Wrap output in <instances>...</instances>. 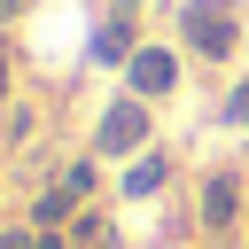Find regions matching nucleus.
<instances>
[{
  "instance_id": "1",
  "label": "nucleus",
  "mask_w": 249,
  "mask_h": 249,
  "mask_svg": "<svg viewBox=\"0 0 249 249\" xmlns=\"http://www.w3.org/2000/svg\"><path fill=\"white\" fill-rule=\"evenodd\" d=\"M179 39H187L195 54H226V47H233V8H218V0H195V8L179 16Z\"/></svg>"
},
{
  "instance_id": "2",
  "label": "nucleus",
  "mask_w": 249,
  "mask_h": 249,
  "mask_svg": "<svg viewBox=\"0 0 249 249\" xmlns=\"http://www.w3.org/2000/svg\"><path fill=\"white\" fill-rule=\"evenodd\" d=\"M140 140H148V109H140V101H117V109L101 117V148L124 156V148H140Z\"/></svg>"
},
{
  "instance_id": "3",
  "label": "nucleus",
  "mask_w": 249,
  "mask_h": 249,
  "mask_svg": "<svg viewBox=\"0 0 249 249\" xmlns=\"http://www.w3.org/2000/svg\"><path fill=\"white\" fill-rule=\"evenodd\" d=\"M171 78H179V62H171L163 47H140V54H132V93H163Z\"/></svg>"
},
{
  "instance_id": "4",
  "label": "nucleus",
  "mask_w": 249,
  "mask_h": 249,
  "mask_svg": "<svg viewBox=\"0 0 249 249\" xmlns=\"http://www.w3.org/2000/svg\"><path fill=\"white\" fill-rule=\"evenodd\" d=\"M233 210H241V179H233V171H218V179H210V195H202V218H210V226H233Z\"/></svg>"
},
{
  "instance_id": "5",
  "label": "nucleus",
  "mask_w": 249,
  "mask_h": 249,
  "mask_svg": "<svg viewBox=\"0 0 249 249\" xmlns=\"http://www.w3.org/2000/svg\"><path fill=\"white\" fill-rule=\"evenodd\" d=\"M93 54H101V62H124V54H140V47H132L124 23H101V31H93Z\"/></svg>"
},
{
  "instance_id": "6",
  "label": "nucleus",
  "mask_w": 249,
  "mask_h": 249,
  "mask_svg": "<svg viewBox=\"0 0 249 249\" xmlns=\"http://www.w3.org/2000/svg\"><path fill=\"white\" fill-rule=\"evenodd\" d=\"M156 179H163V163H156V156H140V163H132V171H124V187H132V195H148V187H156Z\"/></svg>"
},
{
  "instance_id": "7",
  "label": "nucleus",
  "mask_w": 249,
  "mask_h": 249,
  "mask_svg": "<svg viewBox=\"0 0 249 249\" xmlns=\"http://www.w3.org/2000/svg\"><path fill=\"white\" fill-rule=\"evenodd\" d=\"M0 249H62V233H8L0 226Z\"/></svg>"
},
{
  "instance_id": "8",
  "label": "nucleus",
  "mask_w": 249,
  "mask_h": 249,
  "mask_svg": "<svg viewBox=\"0 0 249 249\" xmlns=\"http://www.w3.org/2000/svg\"><path fill=\"white\" fill-rule=\"evenodd\" d=\"M62 210H70V195H62V187H47V195H39V226H62Z\"/></svg>"
},
{
  "instance_id": "9",
  "label": "nucleus",
  "mask_w": 249,
  "mask_h": 249,
  "mask_svg": "<svg viewBox=\"0 0 249 249\" xmlns=\"http://www.w3.org/2000/svg\"><path fill=\"white\" fill-rule=\"evenodd\" d=\"M226 109H233V124H249V86H241V93H233Z\"/></svg>"
},
{
  "instance_id": "10",
  "label": "nucleus",
  "mask_w": 249,
  "mask_h": 249,
  "mask_svg": "<svg viewBox=\"0 0 249 249\" xmlns=\"http://www.w3.org/2000/svg\"><path fill=\"white\" fill-rule=\"evenodd\" d=\"M0 93H8V62H0Z\"/></svg>"
},
{
  "instance_id": "11",
  "label": "nucleus",
  "mask_w": 249,
  "mask_h": 249,
  "mask_svg": "<svg viewBox=\"0 0 249 249\" xmlns=\"http://www.w3.org/2000/svg\"><path fill=\"white\" fill-rule=\"evenodd\" d=\"M124 8H140V0H124Z\"/></svg>"
}]
</instances>
